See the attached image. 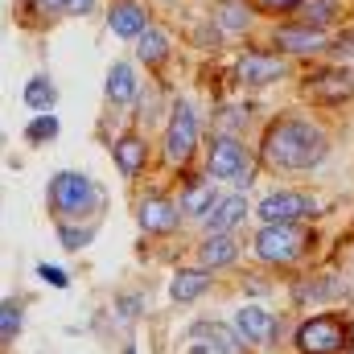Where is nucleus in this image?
Returning <instances> with one entry per match:
<instances>
[{
    "label": "nucleus",
    "instance_id": "obj_25",
    "mask_svg": "<svg viewBox=\"0 0 354 354\" xmlns=\"http://www.w3.org/2000/svg\"><path fill=\"white\" fill-rule=\"evenodd\" d=\"M25 103H29V111L46 115V111H54V103H58V87H54L46 75H37V79L25 83Z\"/></svg>",
    "mask_w": 354,
    "mask_h": 354
},
{
    "label": "nucleus",
    "instance_id": "obj_17",
    "mask_svg": "<svg viewBox=\"0 0 354 354\" xmlns=\"http://www.w3.org/2000/svg\"><path fill=\"white\" fill-rule=\"evenodd\" d=\"M235 260H239V243H235L231 235L210 231V235L198 243V268H206V272H214V268H231Z\"/></svg>",
    "mask_w": 354,
    "mask_h": 354
},
{
    "label": "nucleus",
    "instance_id": "obj_33",
    "mask_svg": "<svg viewBox=\"0 0 354 354\" xmlns=\"http://www.w3.org/2000/svg\"><path fill=\"white\" fill-rule=\"evenodd\" d=\"M41 12H66V0H37Z\"/></svg>",
    "mask_w": 354,
    "mask_h": 354
},
{
    "label": "nucleus",
    "instance_id": "obj_21",
    "mask_svg": "<svg viewBox=\"0 0 354 354\" xmlns=\"http://www.w3.org/2000/svg\"><path fill=\"white\" fill-rule=\"evenodd\" d=\"M136 58H140L149 71L165 66V58H169V33H165V29H157V25H149V29L136 37Z\"/></svg>",
    "mask_w": 354,
    "mask_h": 354
},
{
    "label": "nucleus",
    "instance_id": "obj_23",
    "mask_svg": "<svg viewBox=\"0 0 354 354\" xmlns=\"http://www.w3.org/2000/svg\"><path fill=\"white\" fill-rule=\"evenodd\" d=\"M252 4H243V0H218V12H214V21H218V29H227V33H243L248 25H252Z\"/></svg>",
    "mask_w": 354,
    "mask_h": 354
},
{
    "label": "nucleus",
    "instance_id": "obj_8",
    "mask_svg": "<svg viewBox=\"0 0 354 354\" xmlns=\"http://www.w3.org/2000/svg\"><path fill=\"white\" fill-rule=\"evenodd\" d=\"M256 214L264 223H305V218H313L322 210H317V198L305 194V189H272L256 206Z\"/></svg>",
    "mask_w": 354,
    "mask_h": 354
},
{
    "label": "nucleus",
    "instance_id": "obj_12",
    "mask_svg": "<svg viewBox=\"0 0 354 354\" xmlns=\"http://www.w3.org/2000/svg\"><path fill=\"white\" fill-rule=\"evenodd\" d=\"M272 46H276V54H297V58H305V54H322L326 50V37H322V29H309V25H280L276 33H272Z\"/></svg>",
    "mask_w": 354,
    "mask_h": 354
},
{
    "label": "nucleus",
    "instance_id": "obj_7",
    "mask_svg": "<svg viewBox=\"0 0 354 354\" xmlns=\"http://www.w3.org/2000/svg\"><path fill=\"white\" fill-rule=\"evenodd\" d=\"M301 95L317 107H338V103H351L354 99V71L346 66H326V71H313L305 75Z\"/></svg>",
    "mask_w": 354,
    "mask_h": 354
},
{
    "label": "nucleus",
    "instance_id": "obj_18",
    "mask_svg": "<svg viewBox=\"0 0 354 354\" xmlns=\"http://www.w3.org/2000/svg\"><path fill=\"white\" fill-rule=\"evenodd\" d=\"M189 338H206L210 354H248L243 351L248 342H243L231 326H223V322H198V326L189 330Z\"/></svg>",
    "mask_w": 354,
    "mask_h": 354
},
{
    "label": "nucleus",
    "instance_id": "obj_13",
    "mask_svg": "<svg viewBox=\"0 0 354 354\" xmlns=\"http://www.w3.org/2000/svg\"><path fill=\"white\" fill-rule=\"evenodd\" d=\"M149 25H153V21H149V12H145L140 0H111V8H107V29H111L115 37L136 41Z\"/></svg>",
    "mask_w": 354,
    "mask_h": 354
},
{
    "label": "nucleus",
    "instance_id": "obj_27",
    "mask_svg": "<svg viewBox=\"0 0 354 354\" xmlns=\"http://www.w3.org/2000/svg\"><path fill=\"white\" fill-rule=\"evenodd\" d=\"M91 235H95V227H71V223H58V239H62V248H66V252L87 248Z\"/></svg>",
    "mask_w": 354,
    "mask_h": 354
},
{
    "label": "nucleus",
    "instance_id": "obj_6",
    "mask_svg": "<svg viewBox=\"0 0 354 354\" xmlns=\"http://www.w3.org/2000/svg\"><path fill=\"white\" fill-rule=\"evenodd\" d=\"M194 153H198V115H194V107L185 99H177L174 115L165 124V161L185 169L194 161Z\"/></svg>",
    "mask_w": 354,
    "mask_h": 354
},
{
    "label": "nucleus",
    "instance_id": "obj_14",
    "mask_svg": "<svg viewBox=\"0 0 354 354\" xmlns=\"http://www.w3.org/2000/svg\"><path fill=\"white\" fill-rule=\"evenodd\" d=\"M351 288H346V280L342 276H334V272H322V276H305V280H297V288H292V301L297 305H322V301H342Z\"/></svg>",
    "mask_w": 354,
    "mask_h": 354
},
{
    "label": "nucleus",
    "instance_id": "obj_9",
    "mask_svg": "<svg viewBox=\"0 0 354 354\" xmlns=\"http://www.w3.org/2000/svg\"><path fill=\"white\" fill-rule=\"evenodd\" d=\"M235 79L248 83V87H268V83L288 79V62H284V54H276V50H260V46H252V50L239 54V62H235Z\"/></svg>",
    "mask_w": 354,
    "mask_h": 354
},
{
    "label": "nucleus",
    "instance_id": "obj_2",
    "mask_svg": "<svg viewBox=\"0 0 354 354\" xmlns=\"http://www.w3.org/2000/svg\"><path fill=\"white\" fill-rule=\"evenodd\" d=\"M313 243H317V235L309 227H301V223H264L256 231V239H252L256 256L272 268H288L297 260H305L313 252Z\"/></svg>",
    "mask_w": 354,
    "mask_h": 354
},
{
    "label": "nucleus",
    "instance_id": "obj_5",
    "mask_svg": "<svg viewBox=\"0 0 354 354\" xmlns=\"http://www.w3.org/2000/svg\"><path fill=\"white\" fill-rule=\"evenodd\" d=\"M297 354H338L346 351V317L342 313H317L297 326L292 334Z\"/></svg>",
    "mask_w": 354,
    "mask_h": 354
},
{
    "label": "nucleus",
    "instance_id": "obj_24",
    "mask_svg": "<svg viewBox=\"0 0 354 354\" xmlns=\"http://www.w3.org/2000/svg\"><path fill=\"white\" fill-rule=\"evenodd\" d=\"M297 12H301V25H309V29H326L330 21H338L342 4H338V0H301Z\"/></svg>",
    "mask_w": 354,
    "mask_h": 354
},
{
    "label": "nucleus",
    "instance_id": "obj_35",
    "mask_svg": "<svg viewBox=\"0 0 354 354\" xmlns=\"http://www.w3.org/2000/svg\"><path fill=\"white\" fill-rule=\"evenodd\" d=\"M124 354H136V351H132V346H128V351H124Z\"/></svg>",
    "mask_w": 354,
    "mask_h": 354
},
{
    "label": "nucleus",
    "instance_id": "obj_20",
    "mask_svg": "<svg viewBox=\"0 0 354 354\" xmlns=\"http://www.w3.org/2000/svg\"><path fill=\"white\" fill-rule=\"evenodd\" d=\"M214 198H218V189H214V177H185V194L177 198V206L185 210V214H202L206 218V210L214 206Z\"/></svg>",
    "mask_w": 354,
    "mask_h": 354
},
{
    "label": "nucleus",
    "instance_id": "obj_26",
    "mask_svg": "<svg viewBox=\"0 0 354 354\" xmlns=\"http://www.w3.org/2000/svg\"><path fill=\"white\" fill-rule=\"evenodd\" d=\"M21 326H25V305L21 301H0V351L17 342Z\"/></svg>",
    "mask_w": 354,
    "mask_h": 354
},
{
    "label": "nucleus",
    "instance_id": "obj_34",
    "mask_svg": "<svg viewBox=\"0 0 354 354\" xmlns=\"http://www.w3.org/2000/svg\"><path fill=\"white\" fill-rule=\"evenodd\" d=\"M346 351L354 354V317H346Z\"/></svg>",
    "mask_w": 354,
    "mask_h": 354
},
{
    "label": "nucleus",
    "instance_id": "obj_10",
    "mask_svg": "<svg viewBox=\"0 0 354 354\" xmlns=\"http://www.w3.org/2000/svg\"><path fill=\"white\" fill-rule=\"evenodd\" d=\"M235 334L248 346H276L280 317L272 309H264V305H243V309H235Z\"/></svg>",
    "mask_w": 354,
    "mask_h": 354
},
{
    "label": "nucleus",
    "instance_id": "obj_28",
    "mask_svg": "<svg viewBox=\"0 0 354 354\" xmlns=\"http://www.w3.org/2000/svg\"><path fill=\"white\" fill-rule=\"evenodd\" d=\"M54 136H58V120H54L50 111H46V115H37V120H33V124L25 128V140H29V145H41V140H54Z\"/></svg>",
    "mask_w": 354,
    "mask_h": 354
},
{
    "label": "nucleus",
    "instance_id": "obj_11",
    "mask_svg": "<svg viewBox=\"0 0 354 354\" xmlns=\"http://www.w3.org/2000/svg\"><path fill=\"white\" fill-rule=\"evenodd\" d=\"M136 223L149 235H174L177 223H181V206L174 198H165V194H145L136 202Z\"/></svg>",
    "mask_w": 354,
    "mask_h": 354
},
{
    "label": "nucleus",
    "instance_id": "obj_19",
    "mask_svg": "<svg viewBox=\"0 0 354 354\" xmlns=\"http://www.w3.org/2000/svg\"><path fill=\"white\" fill-rule=\"evenodd\" d=\"M210 280H214V276H210L206 268H177L174 280H169V297H174L177 305H189V301L206 297Z\"/></svg>",
    "mask_w": 354,
    "mask_h": 354
},
{
    "label": "nucleus",
    "instance_id": "obj_16",
    "mask_svg": "<svg viewBox=\"0 0 354 354\" xmlns=\"http://www.w3.org/2000/svg\"><path fill=\"white\" fill-rule=\"evenodd\" d=\"M248 210H252V206H248V198H243V194H218V198H214V206L206 210V227H210V231H218V235H231V231L248 218Z\"/></svg>",
    "mask_w": 354,
    "mask_h": 354
},
{
    "label": "nucleus",
    "instance_id": "obj_22",
    "mask_svg": "<svg viewBox=\"0 0 354 354\" xmlns=\"http://www.w3.org/2000/svg\"><path fill=\"white\" fill-rule=\"evenodd\" d=\"M107 99L111 103H132L136 99V91H140V83H136V71L128 66V62H111V71H107Z\"/></svg>",
    "mask_w": 354,
    "mask_h": 354
},
{
    "label": "nucleus",
    "instance_id": "obj_29",
    "mask_svg": "<svg viewBox=\"0 0 354 354\" xmlns=\"http://www.w3.org/2000/svg\"><path fill=\"white\" fill-rule=\"evenodd\" d=\"M297 4H301V0H252V8H256V12H264V17H276V12H297Z\"/></svg>",
    "mask_w": 354,
    "mask_h": 354
},
{
    "label": "nucleus",
    "instance_id": "obj_3",
    "mask_svg": "<svg viewBox=\"0 0 354 354\" xmlns=\"http://www.w3.org/2000/svg\"><path fill=\"white\" fill-rule=\"evenodd\" d=\"M46 198H50V214H54L58 223H71V218H83V214H91V210H99L103 189L95 185V177L75 174V169H62V174L50 177Z\"/></svg>",
    "mask_w": 354,
    "mask_h": 354
},
{
    "label": "nucleus",
    "instance_id": "obj_1",
    "mask_svg": "<svg viewBox=\"0 0 354 354\" xmlns=\"http://www.w3.org/2000/svg\"><path fill=\"white\" fill-rule=\"evenodd\" d=\"M326 153H330V136L309 115H276L260 140V161L280 174L317 169L326 161Z\"/></svg>",
    "mask_w": 354,
    "mask_h": 354
},
{
    "label": "nucleus",
    "instance_id": "obj_30",
    "mask_svg": "<svg viewBox=\"0 0 354 354\" xmlns=\"http://www.w3.org/2000/svg\"><path fill=\"white\" fill-rule=\"evenodd\" d=\"M37 276H41L50 288H66V284H71V276H66L62 268H54V264H37Z\"/></svg>",
    "mask_w": 354,
    "mask_h": 354
},
{
    "label": "nucleus",
    "instance_id": "obj_4",
    "mask_svg": "<svg viewBox=\"0 0 354 354\" xmlns=\"http://www.w3.org/2000/svg\"><path fill=\"white\" fill-rule=\"evenodd\" d=\"M206 174L214 181H235V185H252L256 181V161L248 153V145L239 136H214L206 149Z\"/></svg>",
    "mask_w": 354,
    "mask_h": 354
},
{
    "label": "nucleus",
    "instance_id": "obj_15",
    "mask_svg": "<svg viewBox=\"0 0 354 354\" xmlns=\"http://www.w3.org/2000/svg\"><path fill=\"white\" fill-rule=\"evenodd\" d=\"M111 161L124 177H140L149 165V140L140 132H124L115 145H111Z\"/></svg>",
    "mask_w": 354,
    "mask_h": 354
},
{
    "label": "nucleus",
    "instance_id": "obj_32",
    "mask_svg": "<svg viewBox=\"0 0 354 354\" xmlns=\"http://www.w3.org/2000/svg\"><path fill=\"white\" fill-rule=\"evenodd\" d=\"M91 8H95V0H66V12L71 17H87Z\"/></svg>",
    "mask_w": 354,
    "mask_h": 354
},
{
    "label": "nucleus",
    "instance_id": "obj_31",
    "mask_svg": "<svg viewBox=\"0 0 354 354\" xmlns=\"http://www.w3.org/2000/svg\"><path fill=\"white\" fill-rule=\"evenodd\" d=\"M140 313V297H120V317H136Z\"/></svg>",
    "mask_w": 354,
    "mask_h": 354
}]
</instances>
